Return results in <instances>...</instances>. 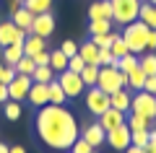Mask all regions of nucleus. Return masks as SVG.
Wrapping results in <instances>:
<instances>
[{"label": "nucleus", "instance_id": "obj_33", "mask_svg": "<svg viewBox=\"0 0 156 153\" xmlns=\"http://www.w3.org/2000/svg\"><path fill=\"white\" fill-rule=\"evenodd\" d=\"M13 68H16L18 75H31V73H34V60H31L29 55H23V57H21V60H18Z\"/></svg>", "mask_w": 156, "mask_h": 153}, {"label": "nucleus", "instance_id": "obj_25", "mask_svg": "<svg viewBox=\"0 0 156 153\" xmlns=\"http://www.w3.org/2000/svg\"><path fill=\"white\" fill-rule=\"evenodd\" d=\"M81 75V81H83V86H96V78H99V65H83V70L78 73Z\"/></svg>", "mask_w": 156, "mask_h": 153}, {"label": "nucleus", "instance_id": "obj_3", "mask_svg": "<svg viewBox=\"0 0 156 153\" xmlns=\"http://www.w3.org/2000/svg\"><path fill=\"white\" fill-rule=\"evenodd\" d=\"M96 86H99L104 93H115V91H120V88L128 86V75H125L122 70L112 68V65H104V68H99V78H96Z\"/></svg>", "mask_w": 156, "mask_h": 153}, {"label": "nucleus", "instance_id": "obj_23", "mask_svg": "<svg viewBox=\"0 0 156 153\" xmlns=\"http://www.w3.org/2000/svg\"><path fill=\"white\" fill-rule=\"evenodd\" d=\"M21 57H23V44H8V47H3V60H5V65H16Z\"/></svg>", "mask_w": 156, "mask_h": 153}, {"label": "nucleus", "instance_id": "obj_46", "mask_svg": "<svg viewBox=\"0 0 156 153\" xmlns=\"http://www.w3.org/2000/svg\"><path fill=\"white\" fill-rule=\"evenodd\" d=\"M8 5H11V13H13V11H18L23 5V0H8Z\"/></svg>", "mask_w": 156, "mask_h": 153}, {"label": "nucleus", "instance_id": "obj_21", "mask_svg": "<svg viewBox=\"0 0 156 153\" xmlns=\"http://www.w3.org/2000/svg\"><path fill=\"white\" fill-rule=\"evenodd\" d=\"M31 81L34 83H52V81H55V70H52L50 65H34Z\"/></svg>", "mask_w": 156, "mask_h": 153}, {"label": "nucleus", "instance_id": "obj_13", "mask_svg": "<svg viewBox=\"0 0 156 153\" xmlns=\"http://www.w3.org/2000/svg\"><path fill=\"white\" fill-rule=\"evenodd\" d=\"M81 137H83L91 148H99L101 143H107V132H104V127H101L99 122H96V125H89L83 132H81Z\"/></svg>", "mask_w": 156, "mask_h": 153}, {"label": "nucleus", "instance_id": "obj_26", "mask_svg": "<svg viewBox=\"0 0 156 153\" xmlns=\"http://www.w3.org/2000/svg\"><path fill=\"white\" fill-rule=\"evenodd\" d=\"M146 73L140 70V68H135V70H130L128 73V86L133 88V91H143V83H146Z\"/></svg>", "mask_w": 156, "mask_h": 153}, {"label": "nucleus", "instance_id": "obj_36", "mask_svg": "<svg viewBox=\"0 0 156 153\" xmlns=\"http://www.w3.org/2000/svg\"><path fill=\"white\" fill-rule=\"evenodd\" d=\"M112 39H115V34H91V42L96 44V47H109L112 44Z\"/></svg>", "mask_w": 156, "mask_h": 153}, {"label": "nucleus", "instance_id": "obj_2", "mask_svg": "<svg viewBox=\"0 0 156 153\" xmlns=\"http://www.w3.org/2000/svg\"><path fill=\"white\" fill-rule=\"evenodd\" d=\"M148 31L151 29L146 26L143 21H133V23H128V26L122 29V42L128 44V49H130V55H138V52H143L146 49V39H148Z\"/></svg>", "mask_w": 156, "mask_h": 153}, {"label": "nucleus", "instance_id": "obj_11", "mask_svg": "<svg viewBox=\"0 0 156 153\" xmlns=\"http://www.w3.org/2000/svg\"><path fill=\"white\" fill-rule=\"evenodd\" d=\"M107 143H109L115 151H125V148L130 145V127L120 125V127H115V130H109L107 132Z\"/></svg>", "mask_w": 156, "mask_h": 153}, {"label": "nucleus", "instance_id": "obj_51", "mask_svg": "<svg viewBox=\"0 0 156 153\" xmlns=\"http://www.w3.org/2000/svg\"><path fill=\"white\" fill-rule=\"evenodd\" d=\"M0 73H3V65H0Z\"/></svg>", "mask_w": 156, "mask_h": 153}, {"label": "nucleus", "instance_id": "obj_10", "mask_svg": "<svg viewBox=\"0 0 156 153\" xmlns=\"http://www.w3.org/2000/svg\"><path fill=\"white\" fill-rule=\"evenodd\" d=\"M31 75H18L13 78L11 83H8V99H13V101H21V99L29 96V88H31Z\"/></svg>", "mask_w": 156, "mask_h": 153}, {"label": "nucleus", "instance_id": "obj_50", "mask_svg": "<svg viewBox=\"0 0 156 153\" xmlns=\"http://www.w3.org/2000/svg\"><path fill=\"white\" fill-rule=\"evenodd\" d=\"M146 3H151V5H156V0H146Z\"/></svg>", "mask_w": 156, "mask_h": 153}, {"label": "nucleus", "instance_id": "obj_49", "mask_svg": "<svg viewBox=\"0 0 156 153\" xmlns=\"http://www.w3.org/2000/svg\"><path fill=\"white\" fill-rule=\"evenodd\" d=\"M11 151V145H5V143H0V153H8Z\"/></svg>", "mask_w": 156, "mask_h": 153}, {"label": "nucleus", "instance_id": "obj_14", "mask_svg": "<svg viewBox=\"0 0 156 153\" xmlns=\"http://www.w3.org/2000/svg\"><path fill=\"white\" fill-rule=\"evenodd\" d=\"M29 101H31L34 106H44L50 104V88H47V83H31V88H29Z\"/></svg>", "mask_w": 156, "mask_h": 153}, {"label": "nucleus", "instance_id": "obj_20", "mask_svg": "<svg viewBox=\"0 0 156 153\" xmlns=\"http://www.w3.org/2000/svg\"><path fill=\"white\" fill-rule=\"evenodd\" d=\"M138 21H143L148 29H156V5H151V3H140Z\"/></svg>", "mask_w": 156, "mask_h": 153}, {"label": "nucleus", "instance_id": "obj_9", "mask_svg": "<svg viewBox=\"0 0 156 153\" xmlns=\"http://www.w3.org/2000/svg\"><path fill=\"white\" fill-rule=\"evenodd\" d=\"M29 34H37V37L50 39L52 34H55V16H52V13H37L31 29H29Z\"/></svg>", "mask_w": 156, "mask_h": 153}, {"label": "nucleus", "instance_id": "obj_39", "mask_svg": "<svg viewBox=\"0 0 156 153\" xmlns=\"http://www.w3.org/2000/svg\"><path fill=\"white\" fill-rule=\"evenodd\" d=\"M83 65H86V62L81 60V55H73V57H68V70H73V73H81V70H83Z\"/></svg>", "mask_w": 156, "mask_h": 153}, {"label": "nucleus", "instance_id": "obj_5", "mask_svg": "<svg viewBox=\"0 0 156 153\" xmlns=\"http://www.w3.org/2000/svg\"><path fill=\"white\" fill-rule=\"evenodd\" d=\"M86 109H89L94 117H99L101 112L109 109V93H104L99 86H91L89 93H86Z\"/></svg>", "mask_w": 156, "mask_h": 153}, {"label": "nucleus", "instance_id": "obj_35", "mask_svg": "<svg viewBox=\"0 0 156 153\" xmlns=\"http://www.w3.org/2000/svg\"><path fill=\"white\" fill-rule=\"evenodd\" d=\"M117 68H120V70L128 75L130 70H135V68H138V57H135V55H125V57H120V65H117Z\"/></svg>", "mask_w": 156, "mask_h": 153}, {"label": "nucleus", "instance_id": "obj_1", "mask_svg": "<svg viewBox=\"0 0 156 153\" xmlns=\"http://www.w3.org/2000/svg\"><path fill=\"white\" fill-rule=\"evenodd\" d=\"M34 125H37V135L42 137V143L55 151H70V145L78 137V122L65 106H39Z\"/></svg>", "mask_w": 156, "mask_h": 153}, {"label": "nucleus", "instance_id": "obj_47", "mask_svg": "<svg viewBox=\"0 0 156 153\" xmlns=\"http://www.w3.org/2000/svg\"><path fill=\"white\" fill-rule=\"evenodd\" d=\"M8 153H26V148H23V145H11Z\"/></svg>", "mask_w": 156, "mask_h": 153}, {"label": "nucleus", "instance_id": "obj_40", "mask_svg": "<svg viewBox=\"0 0 156 153\" xmlns=\"http://www.w3.org/2000/svg\"><path fill=\"white\" fill-rule=\"evenodd\" d=\"M60 52H62L65 57H73V55H78L76 42H73V39H65V42H62V47H60Z\"/></svg>", "mask_w": 156, "mask_h": 153}, {"label": "nucleus", "instance_id": "obj_7", "mask_svg": "<svg viewBox=\"0 0 156 153\" xmlns=\"http://www.w3.org/2000/svg\"><path fill=\"white\" fill-rule=\"evenodd\" d=\"M57 83L62 86V91H65V96L70 99V96H81L83 93V81H81V75L78 73H73V70H62V73H57Z\"/></svg>", "mask_w": 156, "mask_h": 153}, {"label": "nucleus", "instance_id": "obj_41", "mask_svg": "<svg viewBox=\"0 0 156 153\" xmlns=\"http://www.w3.org/2000/svg\"><path fill=\"white\" fill-rule=\"evenodd\" d=\"M34 65H50V52L47 49H42V52H37V55H31Z\"/></svg>", "mask_w": 156, "mask_h": 153}, {"label": "nucleus", "instance_id": "obj_16", "mask_svg": "<svg viewBox=\"0 0 156 153\" xmlns=\"http://www.w3.org/2000/svg\"><path fill=\"white\" fill-rule=\"evenodd\" d=\"M78 55H81V60L86 65H99V47L94 42H83L78 47Z\"/></svg>", "mask_w": 156, "mask_h": 153}, {"label": "nucleus", "instance_id": "obj_15", "mask_svg": "<svg viewBox=\"0 0 156 153\" xmlns=\"http://www.w3.org/2000/svg\"><path fill=\"white\" fill-rule=\"evenodd\" d=\"M42 49H47V39L44 37H37V34H26V39H23V55H37V52H42Z\"/></svg>", "mask_w": 156, "mask_h": 153}, {"label": "nucleus", "instance_id": "obj_32", "mask_svg": "<svg viewBox=\"0 0 156 153\" xmlns=\"http://www.w3.org/2000/svg\"><path fill=\"white\" fill-rule=\"evenodd\" d=\"M138 68L146 73V75H156V55H143L138 60Z\"/></svg>", "mask_w": 156, "mask_h": 153}, {"label": "nucleus", "instance_id": "obj_24", "mask_svg": "<svg viewBox=\"0 0 156 153\" xmlns=\"http://www.w3.org/2000/svg\"><path fill=\"white\" fill-rule=\"evenodd\" d=\"M23 8L31 11L34 16L37 13H50L52 11V0H23Z\"/></svg>", "mask_w": 156, "mask_h": 153}, {"label": "nucleus", "instance_id": "obj_44", "mask_svg": "<svg viewBox=\"0 0 156 153\" xmlns=\"http://www.w3.org/2000/svg\"><path fill=\"white\" fill-rule=\"evenodd\" d=\"M140 153H156V143H151V140H148L143 148H140Z\"/></svg>", "mask_w": 156, "mask_h": 153}, {"label": "nucleus", "instance_id": "obj_6", "mask_svg": "<svg viewBox=\"0 0 156 153\" xmlns=\"http://www.w3.org/2000/svg\"><path fill=\"white\" fill-rule=\"evenodd\" d=\"M130 109L148 117V120H154L156 117V96L154 93H146V91H140L138 96H130Z\"/></svg>", "mask_w": 156, "mask_h": 153}, {"label": "nucleus", "instance_id": "obj_18", "mask_svg": "<svg viewBox=\"0 0 156 153\" xmlns=\"http://www.w3.org/2000/svg\"><path fill=\"white\" fill-rule=\"evenodd\" d=\"M89 18H112V3L109 0H99V3H91L89 5Z\"/></svg>", "mask_w": 156, "mask_h": 153}, {"label": "nucleus", "instance_id": "obj_42", "mask_svg": "<svg viewBox=\"0 0 156 153\" xmlns=\"http://www.w3.org/2000/svg\"><path fill=\"white\" fill-rule=\"evenodd\" d=\"M143 91H146V93H154V96H156V75H148V78H146Z\"/></svg>", "mask_w": 156, "mask_h": 153}, {"label": "nucleus", "instance_id": "obj_22", "mask_svg": "<svg viewBox=\"0 0 156 153\" xmlns=\"http://www.w3.org/2000/svg\"><path fill=\"white\" fill-rule=\"evenodd\" d=\"M47 88H50V104H55V106H65L68 96H65V91H62V86L57 83V78H55L52 83H47Z\"/></svg>", "mask_w": 156, "mask_h": 153}, {"label": "nucleus", "instance_id": "obj_43", "mask_svg": "<svg viewBox=\"0 0 156 153\" xmlns=\"http://www.w3.org/2000/svg\"><path fill=\"white\" fill-rule=\"evenodd\" d=\"M146 49L156 52V29H151V31H148V39H146Z\"/></svg>", "mask_w": 156, "mask_h": 153}, {"label": "nucleus", "instance_id": "obj_27", "mask_svg": "<svg viewBox=\"0 0 156 153\" xmlns=\"http://www.w3.org/2000/svg\"><path fill=\"white\" fill-rule=\"evenodd\" d=\"M112 18H94L89 23V34H109L112 31Z\"/></svg>", "mask_w": 156, "mask_h": 153}, {"label": "nucleus", "instance_id": "obj_45", "mask_svg": "<svg viewBox=\"0 0 156 153\" xmlns=\"http://www.w3.org/2000/svg\"><path fill=\"white\" fill-rule=\"evenodd\" d=\"M5 101H8V86L0 83V104H5Z\"/></svg>", "mask_w": 156, "mask_h": 153}, {"label": "nucleus", "instance_id": "obj_34", "mask_svg": "<svg viewBox=\"0 0 156 153\" xmlns=\"http://www.w3.org/2000/svg\"><path fill=\"white\" fill-rule=\"evenodd\" d=\"M148 143V130H130V145L143 148Z\"/></svg>", "mask_w": 156, "mask_h": 153}, {"label": "nucleus", "instance_id": "obj_53", "mask_svg": "<svg viewBox=\"0 0 156 153\" xmlns=\"http://www.w3.org/2000/svg\"><path fill=\"white\" fill-rule=\"evenodd\" d=\"M140 3H146V0H140Z\"/></svg>", "mask_w": 156, "mask_h": 153}, {"label": "nucleus", "instance_id": "obj_28", "mask_svg": "<svg viewBox=\"0 0 156 153\" xmlns=\"http://www.w3.org/2000/svg\"><path fill=\"white\" fill-rule=\"evenodd\" d=\"M148 117H143V114H138V112H133L130 117H125V125L130 127V130H148Z\"/></svg>", "mask_w": 156, "mask_h": 153}, {"label": "nucleus", "instance_id": "obj_31", "mask_svg": "<svg viewBox=\"0 0 156 153\" xmlns=\"http://www.w3.org/2000/svg\"><path fill=\"white\" fill-rule=\"evenodd\" d=\"M109 52H112L115 57H125V55H130L128 44L122 42V37H117V34H115V39H112V44H109Z\"/></svg>", "mask_w": 156, "mask_h": 153}, {"label": "nucleus", "instance_id": "obj_52", "mask_svg": "<svg viewBox=\"0 0 156 153\" xmlns=\"http://www.w3.org/2000/svg\"><path fill=\"white\" fill-rule=\"evenodd\" d=\"M91 153H96V148H94V151H91Z\"/></svg>", "mask_w": 156, "mask_h": 153}, {"label": "nucleus", "instance_id": "obj_17", "mask_svg": "<svg viewBox=\"0 0 156 153\" xmlns=\"http://www.w3.org/2000/svg\"><path fill=\"white\" fill-rule=\"evenodd\" d=\"M109 106H112V109H120V112H125V114H128V112H130V93L125 91V88H120V91L109 93Z\"/></svg>", "mask_w": 156, "mask_h": 153}, {"label": "nucleus", "instance_id": "obj_37", "mask_svg": "<svg viewBox=\"0 0 156 153\" xmlns=\"http://www.w3.org/2000/svg\"><path fill=\"white\" fill-rule=\"evenodd\" d=\"M91 151H94V148H91L81 135H78V137H76V143L70 145V153H91Z\"/></svg>", "mask_w": 156, "mask_h": 153}, {"label": "nucleus", "instance_id": "obj_30", "mask_svg": "<svg viewBox=\"0 0 156 153\" xmlns=\"http://www.w3.org/2000/svg\"><path fill=\"white\" fill-rule=\"evenodd\" d=\"M3 114H5V120L16 122L18 117H21V101H13V99H8L5 104H3Z\"/></svg>", "mask_w": 156, "mask_h": 153}, {"label": "nucleus", "instance_id": "obj_12", "mask_svg": "<svg viewBox=\"0 0 156 153\" xmlns=\"http://www.w3.org/2000/svg\"><path fill=\"white\" fill-rule=\"evenodd\" d=\"M125 112H120V109H107V112H101L99 114V125L104 127V132H109V130H115V127H120V125H125Z\"/></svg>", "mask_w": 156, "mask_h": 153}, {"label": "nucleus", "instance_id": "obj_19", "mask_svg": "<svg viewBox=\"0 0 156 153\" xmlns=\"http://www.w3.org/2000/svg\"><path fill=\"white\" fill-rule=\"evenodd\" d=\"M13 23L29 34V29H31V23H34V13H31V11H26V8L21 5L18 11H13Z\"/></svg>", "mask_w": 156, "mask_h": 153}, {"label": "nucleus", "instance_id": "obj_8", "mask_svg": "<svg viewBox=\"0 0 156 153\" xmlns=\"http://www.w3.org/2000/svg\"><path fill=\"white\" fill-rule=\"evenodd\" d=\"M26 31L18 29L13 21H3L0 23V47H8V44H23Z\"/></svg>", "mask_w": 156, "mask_h": 153}, {"label": "nucleus", "instance_id": "obj_4", "mask_svg": "<svg viewBox=\"0 0 156 153\" xmlns=\"http://www.w3.org/2000/svg\"><path fill=\"white\" fill-rule=\"evenodd\" d=\"M109 3H112V21H117L120 26L138 21L140 0H109Z\"/></svg>", "mask_w": 156, "mask_h": 153}, {"label": "nucleus", "instance_id": "obj_38", "mask_svg": "<svg viewBox=\"0 0 156 153\" xmlns=\"http://www.w3.org/2000/svg\"><path fill=\"white\" fill-rule=\"evenodd\" d=\"M13 78H16V68H13V65H3V73H0V83H3V86H8Z\"/></svg>", "mask_w": 156, "mask_h": 153}, {"label": "nucleus", "instance_id": "obj_29", "mask_svg": "<svg viewBox=\"0 0 156 153\" xmlns=\"http://www.w3.org/2000/svg\"><path fill=\"white\" fill-rule=\"evenodd\" d=\"M50 68H52L55 73H62V70H68V57L62 55L60 49L50 52Z\"/></svg>", "mask_w": 156, "mask_h": 153}, {"label": "nucleus", "instance_id": "obj_48", "mask_svg": "<svg viewBox=\"0 0 156 153\" xmlns=\"http://www.w3.org/2000/svg\"><path fill=\"white\" fill-rule=\"evenodd\" d=\"M122 153H140V148H135V145H128Z\"/></svg>", "mask_w": 156, "mask_h": 153}]
</instances>
